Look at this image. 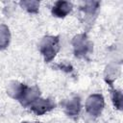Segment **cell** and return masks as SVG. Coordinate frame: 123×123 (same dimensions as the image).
Instances as JSON below:
<instances>
[{
  "instance_id": "6da1fadb",
  "label": "cell",
  "mask_w": 123,
  "mask_h": 123,
  "mask_svg": "<svg viewBox=\"0 0 123 123\" xmlns=\"http://www.w3.org/2000/svg\"><path fill=\"white\" fill-rule=\"evenodd\" d=\"M60 37L45 36L39 42V51L46 62H50L60 51Z\"/></svg>"
},
{
  "instance_id": "7a4b0ae2",
  "label": "cell",
  "mask_w": 123,
  "mask_h": 123,
  "mask_svg": "<svg viewBox=\"0 0 123 123\" xmlns=\"http://www.w3.org/2000/svg\"><path fill=\"white\" fill-rule=\"evenodd\" d=\"M74 55L77 58H85L92 51V43L88 39L86 34H79L72 39Z\"/></svg>"
},
{
  "instance_id": "3957f363",
  "label": "cell",
  "mask_w": 123,
  "mask_h": 123,
  "mask_svg": "<svg viewBox=\"0 0 123 123\" xmlns=\"http://www.w3.org/2000/svg\"><path fill=\"white\" fill-rule=\"evenodd\" d=\"M104 106H105V101L103 95L99 93H94L88 96V98L86 99V111L89 115L93 117H97L98 115L101 114Z\"/></svg>"
},
{
  "instance_id": "277c9868",
  "label": "cell",
  "mask_w": 123,
  "mask_h": 123,
  "mask_svg": "<svg viewBox=\"0 0 123 123\" xmlns=\"http://www.w3.org/2000/svg\"><path fill=\"white\" fill-rule=\"evenodd\" d=\"M55 107H56V104L51 98L43 99L39 97L30 106V109L37 115H42L52 111L53 109H55Z\"/></svg>"
},
{
  "instance_id": "5b68a950",
  "label": "cell",
  "mask_w": 123,
  "mask_h": 123,
  "mask_svg": "<svg viewBox=\"0 0 123 123\" xmlns=\"http://www.w3.org/2000/svg\"><path fill=\"white\" fill-rule=\"evenodd\" d=\"M39 97H40V91L37 86H27L21 99L19 100V103L23 107H30Z\"/></svg>"
},
{
  "instance_id": "8992f818",
  "label": "cell",
  "mask_w": 123,
  "mask_h": 123,
  "mask_svg": "<svg viewBox=\"0 0 123 123\" xmlns=\"http://www.w3.org/2000/svg\"><path fill=\"white\" fill-rule=\"evenodd\" d=\"M63 110L67 116L76 117L81 111V99L79 96H74L63 104Z\"/></svg>"
},
{
  "instance_id": "52a82bcc",
  "label": "cell",
  "mask_w": 123,
  "mask_h": 123,
  "mask_svg": "<svg viewBox=\"0 0 123 123\" xmlns=\"http://www.w3.org/2000/svg\"><path fill=\"white\" fill-rule=\"evenodd\" d=\"M73 5L68 1H57L52 8V14L56 17H65L71 11Z\"/></svg>"
},
{
  "instance_id": "ba28073f",
  "label": "cell",
  "mask_w": 123,
  "mask_h": 123,
  "mask_svg": "<svg viewBox=\"0 0 123 123\" xmlns=\"http://www.w3.org/2000/svg\"><path fill=\"white\" fill-rule=\"evenodd\" d=\"M99 5L100 3L96 1H86L83 3V5L80 7V10L86 16L85 19L86 21L91 22L92 16H96V13L99 9Z\"/></svg>"
},
{
  "instance_id": "9c48e42d",
  "label": "cell",
  "mask_w": 123,
  "mask_h": 123,
  "mask_svg": "<svg viewBox=\"0 0 123 123\" xmlns=\"http://www.w3.org/2000/svg\"><path fill=\"white\" fill-rule=\"evenodd\" d=\"M27 86L25 84L19 83L17 81H12L8 85L7 87V93L13 99L19 101L26 89Z\"/></svg>"
},
{
  "instance_id": "30bf717a",
  "label": "cell",
  "mask_w": 123,
  "mask_h": 123,
  "mask_svg": "<svg viewBox=\"0 0 123 123\" xmlns=\"http://www.w3.org/2000/svg\"><path fill=\"white\" fill-rule=\"evenodd\" d=\"M11 40L10 29L5 24H0V50L8 47Z\"/></svg>"
},
{
  "instance_id": "8fae6325",
  "label": "cell",
  "mask_w": 123,
  "mask_h": 123,
  "mask_svg": "<svg viewBox=\"0 0 123 123\" xmlns=\"http://www.w3.org/2000/svg\"><path fill=\"white\" fill-rule=\"evenodd\" d=\"M118 73H119V69L117 67H115L114 65H109V66H107L106 72H105V80H106V82L111 86H112V83L116 79Z\"/></svg>"
},
{
  "instance_id": "7c38bea8",
  "label": "cell",
  "mask_w": 123,
  "mask_h": 123,
  "mask_svg": "<svg viewBox=\"0 0 123 123\" xmlns=\"http://www.w3.org/2000/svg\"><path fill=\"white\" fill-rule=\"evenodd\" d=\"M19 5L24 10H26L28 12H31V13H37L38 12V8H39V2L38 1H34V0L20 1Z\"/></svg>"
},
{
  "instance_id": "4fadbf2b",
  "label": "cell",
  "mask_w": 123,
  "mask_h": 123,
  "mask_svg": "<svg viewBox=\"0 0 123 123\" xmlns=\"http://www.w3.org/2000/svg\"><path fill=\"white\" fill-rule=\"evenodd\" d=\"M111 99H112V103H113L114 107L117 110L121 111L122 107H123V95H122V92L120 90L113 89L112 92H111Z\"/></svg>"
},
{
  "instance_id": "5bb4252c",
  "label": "cell",
  "mask_w": 123,
  "mask_h": 123,
  "mask_svg": "<svg viewBox=\"0 0 123 123\" xmlns=\"http://www.w3.org/2000/svg\"><path fill=\"white\" fill-rule=\"evenodd\" d=\"M22 123H39V122H22Z\"/></svg>"
}]
</instances>
